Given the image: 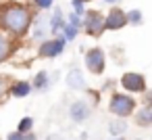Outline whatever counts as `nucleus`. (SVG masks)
Returning <instances> with one entry per match:
<instances>
[{
	"label": "nucleus",
	"mask_w": 152,
	"mask_h": 140,
	"mask_svg": "<svg viewBox=\"0 0 152 140\" xmlns=\"http://www.w3.org/2000/svg\"><path fill=\"white\" fill-rule=\"evenodd\" d=\"M34 4L40 9V11H48L54 7V0H34Z\"/></svg>",
	"instance_id": "20"
},
{
	"label": "nucleus",
	"mask_w": 152,
	"mask_h": 140,
	"mask_svg": "<svg viewBox=\"0 0 152 140\" xmlns=\"http://www.w3.org/2000/svg\"><path fill=\"white\" fill-rule=\"evenodd\" d=\"M125 19H127V25H142L144 15H142L140 9H131V11L125 13Z\"/></svg>",
	"instance_id": "15"
},
{
	"label": "nucleus",
	"mask_w": 152,
	"mask_h": 140,
	"mask_svg": "<svg viewBox=\"0 0 152 140\" xmlns=\"http://www.w3.org/2000/svg\"><path fill=\"white\" fill-rule=\"evenodd\" d=\"M144 107L146 109H152V90H146L144 92Z\"/></svg>",
	"instance_id": "23"
},
{
	"label": "nucleus",
	"mask_w": 152,
	"mask_h": 140,
	"mask_svg": "<svg viewBox=\"0 0 152 140\" xmlns=\"http://www.w3.org/2000/svg\"><path fill=\"white\" fill-rule=\"evenodd\" d=\"M137 102L129 96V94H123V92H115L110 96V102H108V111L113 115H117L119 119H125L129 115H133Z\"/></svg>",
	"instance_id": "2"
},
{
	"label": "nucleus",
	"mask_w": 152,
	"mask_h": 140,
	"mask_svg": "<svg viewBox=\"0 0 152 140\" xmlns=\"http://www.w3.org/2000/svg\"><path fill=\"white\" fill-rule=\"evenodd\" d=\"M137 125H150V109H140L137 113Z\"/></svg>",
	"instance_id": "18"
},
{
	"label": "nucleus",
	"mask_w": 152,
	"mask_h": 140,
	"mask_svg": "<svg viewBox=\"0 0 152 140\" xmlns=\"http://www.w3.org/2000/svg\"><path fill=\"white\" fill-rule=\"evenodd\" d=\"M121 88L129 94H144L148 88H146V77L137 71H127L121 75Z\"/></svg>",
	"instance_id": "3"
},
{
	"label": "nucleus",
	"mask_w": 152,
	"mask_h": 140,
	"mask_svg": "<svg viewBox=\"0 0 152 140\" xmlns=\"http://www.w3.org/2000/svg\"><path fill=\"white\" fill-rule=\"evenodd\" d=\"M127 25V19H125V11L119 9V7H113L108 11V15L104 17V29L108 32H117V29H123Z\"/></svg>",
	"instance_id": "7"
},
{
	"label": "nucleus",
	"mask_w": 152,
	"mask_h": 140,
	"mask_svg": "<svg viewBox=\"0 0 152 140\" xmlns=\"http://www.w3.org/2000/svg\"><path fill=\"white\" fill-rule=\"evenodd\" d=\"M67 86H69L71 90H81V88L86 86L83 73H81V71H77V69H73V71L67 75Z\"/></svg>",
	"instance_id": "11"
},
{
	"label": "nucleus",
	"mask_w": 152,
	"mask_h": 140,
	"mask_svg": "<svg viewBox=\"0 0 152 140\" xmlns=\"http://www.w3.org/2000/svg\"><path fill=\"white\" fill-rule=\"evenodd\" d=\"M81 27H83L90 36L98 38V36H102V34H104V17H102L98 11H90V13H86V15H83Z\"/></svg>",
	"instance_id": "4"
},
{
	"label": "nucleus",
	"mask_w": 152,
	"mask_h": 140,
	"mask_svg": "<svg viewBox=\"0 0 152 140\" xmlns=\"http://www.w3.org/2000/svg\"><path fill=\"white\" fill-rule=\"evenodd\" d=\"M7 94H9V80L4 75H0V102L4 100Z\"/></svg>",
	"instance_id": "19"
},
{
	"label": "nucleus",
	"mask_w": 152,
	"mask_h": 140,
	"mask_svg": "<svg viewBox=\"0 0 152 140\" xmlns=\"http://www.w3.org/2000/svg\"><path fill=\"white\" fill-rule=\"evenodd\" d=\"M125 130H127V123H125L123 119H115V121H110V123H108V132H110L115 138L123 136V134H125Z\"/></svg>",
	"instance_id": "14"
},
{
	"label": "nucleus",
	"mask_w": 152,
	"mask_h": 140,
	"mask_svg": "<svg viewBox=\"0 0 152 140\" xmlns=\"http://www.w3.org/2000/svg\"><path fill=\"white\" fill-rule=\"evenodd\" d=\"M31 130H34V117H29V115H27V117H21L19 123H17V132L25 136V134H29Z\"/></svg>",
	"instance_id": "16"
},
{
	"label": "nucleus",
	"mask_w": 152,
	"mask_h": 140,
	"mask_svg": "<svg viewBox=\"0 0 152 140\" xmlns=\"http://www.w3.org/2000/svg\"><path fill=\"white\" fill-rule=\"evenodd\" d=\"M48 140H63L61 136H56V134H52V136H48Z\"/></svg>",
	"instance_id": "26"
},
{
	"label": "nucleus",
	"mask_w": 152,
	"mask_h": 140,
	"mask_svg": "<svg viewBox=\"0 0 152 140\" xmlns=\"http://www.w3.org/2000/svg\"><path fill=\"white\" fill-rule=\"evenodd\" d=\"M7 140H23V134H19V132L15 130V132H11V134L7 136Z\"/></svg>",
	"instance_id": "24"
},
{
	"label": "nucleus",
	"mask_w": 152,
	"mask_h": 140,
	"mask_svg": "<svg viewBox=\"0 0 152 140\" xmlns=\"http://www.w3.org/2000/svg\"><path fill=\"white\" fill-rule=\"evenodd\" d=\"M86 67L90 73L94 75H100L104 71V65H106V57H104V50L102 48H90L86 52V59H83Z\"/></svg>",
	"instance_id": "5"
},
{
	"label": "nucleus",
	"mask_w": 152,
	"mask_h": 140,
	"mask_svg": "<svg viewBox=\"0 0 152 140\" xmlns=\"http://www.w3.org/2000/svg\"><path fill=\"white\" fill-rule=\"evenodd\" d=\"M63 27H65V19H63V11L61 9H56L54 13H52V17H50V32L56 36L58 32H63Z\"/></svg>",
	"instance_id": "12"
},
{
	"label": "nucleus",
	"mask_w": 152,
	"mask_h": 140,
	"mask_svg": "<svg viewBox=\"0 0 152 140\" xmlns=\"http://www.w3.org/2000/svg\"><path fill=\"white\" fill-rule=\"evenodd\" d=\"M69 115H71V119L77 121V123L86 121V119L90 117V105L83 102V100H75V102L71 105V109H69Z\"/></svg>",
	"instance_id": "8"
},
{
	"label": "nucleus",
	"mask_w": 152,
	"mask_h": 140,
	"mask_svg": "<svg viewBox=\"0 0 152 140\" xmlns=\"http://www.w3.org/2000/svg\"><path fill=\"white\" fill-rule=\"evenodd\" d=\"M13 52H15V42L11 40V36L0 32V63H4Z\"/></svg>",
	"instance_id": "10"
},
{
	"label": "nucleus",
	"mask_w": 152,
	"mask_h": 140,
	"mask_svg": "<svg viewBox=\"0 0 152 140\" xmlns=\"http://www.w3.org/2000/svg\"><path fill=\"white\" fill-rule=\"evenodd\" d=\"M104 2H106V4H117L119 0H104Z\"/></svg>",
	"instance_id": "27"
},
{
	"label": "nucleus",
	"mask_w": 152,
	"mask_h": 140,
	"mask_svg": "<svg viewBox=\"0 0 152 140\" xmlns=\"http://www.w3.org/2000/svg\"><path fill=\"white\" fill-rule=\"evenodd\" d=\"M81 2H83V4H86V2H92V0H81Z\"/></svg>",
	"instance_id": "30"
},
{
	"label": "nucleus",
	"mask_w": 152,
	"mask_h": 140,
	"mask_svg": "<svg viewBox=\"0 0 152 140\" xmlns=\"http://www.w3.org/2000/svg\"><path fill=\"white\" fill-rule=\"evenodd\" d=\"M73 13L77 15V17H81V15H86V7H83V2L81 0H73Z\"/></svg>",
	"instance_id": "21"
},
{
	"label": "nucleus",
	"mask_w": 152,
	"mask_h": 140,
	"mask_svg": "<svg viewBox=\"0 0 152 140\" xmlns=\"http://www.w3.org/2000/svg\"><path fill=\"white\" fill-rule=\"evenodd\" d=\"M77 32H79L77 27L65 23V27H63V38H65V40H75V38H77Z\"/></svg>",
	"instance_id": "17"
},
{
	"label": "nucleus",
	"mask_w": 152,
	"mask_h": 140,
	"mask_svg": "<svg viewBox=\"0 0 152 140\" xmlns=\"http://www.w3.org/2000/svg\"><path fill=\"white\" fill-rule=\"evenodd\" d=\"M31 84L29 82H25V80H19V82H13V84H9V94L13 96V98H25V96H29L31 94Z\"/></svg>",
	"instance_id": "9"
},
{
	"label": "nucleus",
	"mask_w": 152,
	"mask_h": 140,
	"mask_svg": "<svg viewBox=\"0 0 152 140\" xmlns=\"http://www.w3.org/2000/svg\"><path fill=\"white\" fill-rule=\"evenodd\" d=\"M23 140H38V138H36V134H34V132H29V134H25V136H23Z\"/></svg>",
	"instance_id": "25"
},
{
	"label": "nucleus",
	"mask_w": 152,
	"mask_h": 140,
	"mask_svg": "<svg viewBox=\"0 0 152 140\" xmlns=\"http://www.w3.org/2000/svg\"><path fill=\"white\" fill-rule=\"evenodd\" d=\"M31 27V11L25 4L9 2L0 7V32L11 38H23Z\"/></svg>",
	"instance_id": "1"
},
{
	"label": "nucleus",
	"mask_w": 152,
	"mask_h": 140,
	"mask_svg": "<svg viewBox=\"0 0 152 140\" xmlns=\"http://www.w3.org/2000/svg\"><path fill=\"white\" fill-rule=\"evenodd\" d=\"M29 84H31V88H34V90H46V88H48V73H46V71L36 73L34 82H29Z\"/></svg>",
	"instance_id": "13"
},
{
	"label": "nucleus",
	"mask_w": 152,
	"mask_h": 140,
	"mask_svg": "<svg viewBox=\"0 0 152 140\" xmlns=\"http://www.w3.org/2000/svg\"><path fill=\"white\" fill-rule=\"evenodd\" d=\"M150 125H152V109H150Z\"/></svg>",
	"instance_id": "28"
},
{
	"label": "nucleus",
	"mask_w": 152,
	"mask_h": 140,
	"mask_svg": "<svg viewBox=\"0 0 152 140\" xmlns=\"http://www.w3.org/2000/svg\"><path fill=\"white\" fill-rule=\"evenodd\" d=\"M65 44H67V40L63 38V36H56V38H52V40H44L42 44H40V57L42 59H54V57H58L63 50H65Z\"/></svg>",
	"instance_id": "6"
},
{
	"label": "nucleus",
	"mask_w": 152,
	"mask_h": 140,
	"mask_svg": "<svg viewBox=\"0 0 152 140\" xmlns=\"http://www.w3.org/2000/svg\"><path fill=\"white\" fill-rule=\"evenodd\" d=\"M67 23H69V25H73V27H77V29H79V27H81V17H77V15H75V13H71V15H69V21H67Z\"/></svg>",
	"instance_id": "22"
},
{
	"label": "nucleus",
	"mask_w": 152,
	"mask_h": 140,
	"mask_svg": "<svg viewBox=\"0 0 152 140\" xmlns=\"http://www.w3.org/2000/svg\"><path fill=\"white\" fill-rule=\"evenodd\" d=\"M113 140H125V138H123V136H119V138H113Z\"/></svg>",
	"instance_id": "29"
}]
</instances>
